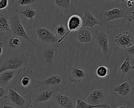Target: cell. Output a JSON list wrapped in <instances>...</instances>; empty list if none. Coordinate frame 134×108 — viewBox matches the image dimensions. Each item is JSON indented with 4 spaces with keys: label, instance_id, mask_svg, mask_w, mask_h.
I'll return each instance as SVG.
<instances>
[{
    "label": "cell",
    "instance_id": "obj_1",
    "mask_svg": "<svg viewBox=\"0 0 134 108\" xmlns=\"http://www.w3.org/2000/svg\"><path fill=\"white\" fill-rule=\"evenodd\" d=\"M10 86L14 87L19 93L31 97L32 90L39 87L38 80L30 67H24L18 70Z\"/></svg>",
    "mask_w": 134,
    "mask_h": 108
},
{
    "label": "cell",
    "instance_id": "obj_2",
    "mask_svg": "<svg viewBox=\"0 0 134 108\" xmlns=\"http://www.w3.org/2000/svg\"><path fill=\"white\" fill-rule=\"evenodd\" d=\"M29 53L22 50L7 51V55L0 66V73L7 70H19L32 66Z\"/></svg>",
    "mask_w": 134,
    "mask_h": 108
},
{
    "label": "cell",
    "instance_id": "obj_3",
    "mask_svg": "<svg viewBox=\"0 0 134 108\" xmlns=\"http://www.w3.org/2000/svg\"><path fill=\"white\" fill-rule=\"evenodd\" d=\"M9 20L10 23L11 30L12 34L14 36L19 37L23 40L32 44L36 48L39 49L40 47L39 45L36 44L29 37L25 31L19 18V16L18 13L15 11V13L10 14L9 16Z\"/></svg>",
    "mask_w": 134,
    "mask_h": 108
},
{
    "label": "cell",
    "instance_id": "obj_4",
    "mask_svg": "<svg viewBox=\"0 0 134 108\" xmlns=\"http://www.w3.org/2000/svg\"><path fill=\"white\" fill-rule=\"evenodd\" d=\"M8 94L6 98L7 102L16 108H28L32 102L29 96L19 93L14 87L10 86L8 88Z\"/></svg>",
    "mask_w": 134,
    "mask_h": 108
},
{
    "label": "cell",
    "instance_id": "obj_5",
    "mask_svg": "<svg viewBox=\"0 0 134 108\" xmlns=\"http://www.w3.org/2000/svg\"><path fill=\"white\" fill-rule=\"evenodd\" d=\"M127 14V12L124 9L116 7L113 8L111 9L102 12L100 15L99 21L103 25H105L109 27V23L111 21L128 18Z\"/></svg>",
    "mask_w": 134,
    "mask_h": 108
},
{
    "label": "cell",
    "instance_id": "obj_6",
    "mask_svg": "<svg viewBox=\"0 0 134 108\" xmlns=\"http://www.w3.org/2000/svg\"><path fill=\"white\" fill-rule=\"evenodd\" d=\"M133 83L131 78H128L119 85L111 89L110 93L121 99H126L133 94Z\"/></svg>",
    "mask_w": 134,
    "mask_h": 108
},
{
    "label": "cell",
    "instance_id": "obj_7",
    "mask_svg": "<svg viewBox=\"0 0 134 108\" xmlns=\"http://www.w3.org/2000/svg\"><path fill=\"white\" fill-rule=\"evenodd\" d=\"M35 35L40 42L47 44L58 43L60 38L48 28L41 26H37L36 28Z\"/></svg>",
    "mask_w": 134,
    "mask_h": 108
},
{
    "label": "cell",
    "instance_id": "obj_8",
    "mask_svg": "<svg viewBox=\"0 0 134 108\" xmlns=\"http://www.w3.org/2000/svg\"><path fill=\"white\" fill-rule=\"evenodd\" d=\"M82 20V27L90 28H93L96 25H103L92 14L90 4L86 3L84 5L83 15L81 17Z\"/></svg>",
    "mask_w": 134,
    "mask_h": 108
},
{
    "label": "cell",
    "instance_id": "obj_9",
    "mask_svg": "<svg viewBox=\"0 0 134 108\" xmlns=\"http://www.w3.org/2000/svg\"><path fill=\"white\" fill-rule=\"evenodd\" d=\"M82 27V20L81 17L76 14L72 15L68 19L67 22L68 32L66 35L62 37H60L58 43L60 44L69 35L70 33L76 32Z\"/></svg>",
    "mask_w": 134,
    "mask_h": 108
},
{
    "label": "cell",
    "instance_id": "obj_10",
    "mask_svg": "<svg viewBox=\"0 0 134 108\" xmlns=\"http://www.w3.org/2000/svg\"><path fill=\"white\" fill-rule=\"evenodd\" d=\"M94 38L97 46L106 55L109 51L108 34L104 31H98L96 30L94 32Z\"/></svg>",
    "mask_w": 134,
    "mask_h": 108
},
{
    "label": "cell",
    "instance_id": "obj_11",
    "mask_svg": "<svg viewBox=\"0 0 134 108\" xmlns=\"http://www.w3.org/2000/svg\"><path fill=\"white\" fill-rule=\"evenodd\" d=\"M132 35L128 32L125 31L118 34L115 36V42L116 45L121 48H129L133 42Z\"/></svg>",
    "mask_w": 134,
    "mask_h": 108
},
{
    "label": "cell",
    "instance_id": "obj_12",
    "mask_svg": "<svg viewBox=\"0 0 134 108\" xmlns=\"http://www.w3.org/2000/svg\"><path fill=\"white\" fill-rule=\"evenodd\" d=\"M54 4L65 14H73L77 7V0H53Z\"/></svg>",
    "mask_w": 134,
    "mask_h": 108
},
{
    "label": "cell",
    "instance_id": "obj_13",
    "mask_svg": "<svg viewBox=\"0 0 134 108\" xmlns=\"http://www.w3.org/2000/svg\"><path fill=\"white\" fill-rule=\"evenodd\" d=\"M107 96L106 92L103 89H95L91 91L87 97V103L92 105L102 104Z\"/></svg>",
    "mask_w": 134,
    "mask_h": 108
},
{
    "label": "cell",
    "instance_id": "obj_14",
    "mask_svg": "<svg viewBox=\"0 0 134 108\" xmlns=\"http://www.w3.org/2000/svg\"><path fill=\"white\" fill-rule=\"evenodd\" d=\"M53 98L55 103L62 108H75L76 104L70 96L60 94L59 93H55Z\"/></svg>",
    "mask_w": 134,
    "mask_h": 108
},
{
    "label": "cell",
    "instance_id": "obj_15",
    "mask_svg": "<svg viewBox=\"0 0 134 108\" xmlns=\"http://www.w3.org/2000/svg\"><path fill=\"white\" fill-rule=\"evenodd\" d=\"M75 38L81 44H90L93 40L91 30L87 27H81L74 33Z\"/></svg>",
    "mask_w": 134,
    "mask_h": 108
},
{
    "label": "cell",
    "instance_id": "obj_16",
    "mask_svg": "<svg viewBox=\"0 0 134 108\" xmlns=\"http://www.w3.org/2000/svg\"><path fill=\"white\" fill-rule=\"evenodd\" d=\"M69 79L71 82L79 83L84 77L87 76V73L81 68L71 66L68 69Z\"/></svg>",
    "mask_w": 134,
    "mask_h": 108
},
{
    "label": "cell",
    "instance_id": "obj_17",
    "mask_svg": "<svg viewBox=\"0 0 134 108\" xmlns=\"http://www.w3.org/2000/svg\"><path fill=\"white\" fill-rule=\"evenodd\" d=\"M62 82V77L61 76L53 75L42 80H38V86L52 87L58 86L61 84Z\"/></svg>",
    "mask_w": 134,
    "mask_h": 108
},
{
    "label": "cell",
    "instance_id": "obj_18",
    "mask_svg": "<svg viewBox=\"0 0 134 108\" xmlns=\"http://www.w3.org/2000/svg\"><path fill=\"white\" fill-rule=\"evenodd\" d=\"M16 70H7L0 73V86L8 89L7 85L17 73Z\"/></svg>",
    "mask_w": 134,
    "mask_h": 108
},
{
    "label": "cell",
    "instance_id": "obj_19",
    "mask_svg": "<svg viewBox=\"0 0 134 108\" xmlns=\"http://www.w3.org/2000/svg\"><path fill=\"white\" fill-rule=\"evenodd\" d=\"M18 36H13L8 38L7 43V51H19L22 50V40Z\"/></svg>",
    "mask_w": 134,
    "mask_h": 108
},
{
    "label": "cell",
    "instance_id": "obj_20",
    "mask_svg": "<svg viewBox=\"0 0 134 108\" xmlns=\"http://www.w3.org/2000/svg\"><path fill=\"white\" fill-rule=\"evenodd\" d=\"M14 10L18 14H21L25 18L30 21L31 22H33L35 16H38L37 11L31 7H25L21 9L14 7Z\"/></svg>",
    "mask_w": 134,
    "mask_h": 108
},
{
    "label": "cell",
    "instance_id": "obj_21",
    "mask_svg": "<svg viewBox=\"0 0 134 108\" xmlns=\"http://www.w3.org/2000/svg\"><path fill=\"white\" fill-rule=\"evenodd\" d=\"M54 93L55 92L53 91L50 90L43 91L42 92L39 93L35 98L34 104L37 105L49 101L52 97H53Z\"/></svg>",
    "mask_w": 134,
    "mask_h": 108
},
{
    "label": "cell",
    "instance_id": "obj_22",
    "mask_svg": "<svg viewBox=\"0 0 134 108\" xmlns=\"http://www.w3.org/2000/svg\"><path fill=\"white\" fill-rule=\"evenodd\" d=\"M41 53L42 57L46 63L48 65L52 64L55 56V51L54 48L52 47L43 48L42 50Z\"/></svg>",
    "mask_w": 134,
    "mask_h": 108
},
{
    "label": "cell",
    "instance_id": "obj_23",
    "mask_svg": "<svg viewBox=\"0 0 134 108\" xmlns=\"http://www.w3.org/2000/svg\"><path fill=\"white\" fill-rule=\"evenodd\" d=\"M0 31L7 32L12 34L9 16L6 14H3L0 16Z\"/></svg>",
    "mask_w": 134,
    "mask_h": 108
},
{
    "label": "cell",
    "instance_id": "obj_24",
    "mask_svg": "<svg viewBox=\"0 0 134 108\" xmlns=\"http://www.w3.org/2000/svg\"><path fill=\"white\" fill-rule=\"evenodd\" d=\"M76 105L75 108H96V107H104L108 108L109 105L106 104H102L100 105H92L88 103L85 102L81 99L79 98H75Z\"/></svg>",
    "mask_w": 134,
    "mask_h": 108
},
{
    "label": "cell",
    "instance_id": "obj_25",
    "mask_svg": "<svg viewBox=\"0 0 134 108\" xmlns=\"http://www.w3.org/2000/svg\"><path fill=\"white\" fill-rule=\"evenodd\" d=\"M12 3L15 7L19 8L20 7H27L36 5L37 0H12Z\"/></svg>",
    "mask_w": 134,
    "mask_h": 108
},
{
    "label": "cell",
    "instance_id": "obj_26",
    "mask_svg": "<svg viewBox=\"0 0 134 108\" xmlns=\"http://www.w3.org/2000/svg\"><path fill=\"white\" fill-rule=\"evenodd\" d=\"M131 69L134 70V66L131 65L129 57L126 56L123 63L118 68V71L122 74H126Z\"/></svg>",
    "mask_w": 134,
    "mask_h": 108
},
{
    "label": "cell",
    "instance_id": "obj_27",
    "mask_svg": "<svg viewBox=\"0 0 134 108\" xmlns=\"http://www.w3.org/2000/svg\"><path fill=\"white\" fill-rule=\"evenodd\" d=\"M109 69L107 66L101 65L97 67L96 70V74L99 78H104L109 75Z\"/></svg>",
    "mask_w": 134,
    "mask_h": 108
},
{
    "label": "cell",
    "instance_id": "obj_28",
    "mask_svg": "<svg viewBox=\"0 0 134 108\" xmlns=\"http://www.w3.org/2000/svg\"><path fill=\"white\" fill-rule=\"evenodd\" d=\"M55 30L56 33L61 36V37L64 36L67 33L66 27L65 26L64 24H60L55 27Z\"/></svg>",
    "mask_w": 134,
    "mask_h": 108
},
{
    "label": "cell",
    "instance_id": "obj_29",
    "mask_svg": "<svg viewBox=\"0 0 134 108\" xmlns=\"http://www.w3.org/2000/svg\"><path fill=\"white\" fill-rule=\"evenodd\" d=\"M8 94V89L0 86V98L1 99H6Z\"/></svg>",
    "mask_w": 134,
    "mask_h": 108
},
{
    "label": "cell",
    "instance_id": "obj_30",
    "mask_svg": "<svg viewBox=\"0 0 134 108\" xmlns=\"http://www.w3.org/2000/svg\"><path fill=\"white\" fill-rule=\"evenodd\" d=\"M9 0H0V9L6 8L8 5Z\"/></svg>",
    "mask_w": 134,
    "mask_h": 108
},
{
    "label": "cell",
    "instance_id": "obj_31",
    "mask_svg": "<svg viewBox=\"0 0 134 108\" xmlns=\"http://www.w3.org/2000/svg\"><path fill=\"white\" fill-rule=\"evenodd\" d=\"M0 108H16V107L9 104H1Z\"/></svg>",
    "mask_w": 134,
    "mask_h": 108
},
{
    "label": "cell",
    "instance_id": "obj_32",
    "mask_svg": "<svg viewBox=\"0 0 134 108\" xmlns=\"http://www.w3.org/2000/svg\"><path fill=\"white\" fill-rule=\"evenodd\" d=\"M127 52L130 54L134 55V44H132V46H131L129 48H128Z\"/></svg>",
    "mask_w": 134,
    "mask_h": 108
},
{
    "label": "cell",
    "instance_id": "obj_33",
    "mask_svg": "<svg viewBox=\"0 0 134 108\" xmlns=\"http://www.w3.org/2000/svg\"><path fill=\"white\" fill-rule=\"evenodd\" d=\"M127 19H128V22H131L134 21V11H133L132 12V14L130 16L128 17Z\"/></svg>",
    "mask_w": 134,
    "mask_h": 108
},
{
    "label": "cell",
    "instance_id": "obj_34",
    "mask_svg": "<svg viewBox=\"0 0 134 108\" xmlns=\"http://www.w3.org/2000/svg\"><path fill=\"white\" fill-rule=\"evenodd\" d=\"M3 46L4 45L3 44V43H0V55L2 56L3 52Z\"/></svg>",
    "mask_w": 134,
    "mask_h": 108
},
{
    "label": "cell",
    "instance_id": "obj_35",
    "mask_svg": "<svg viewBox=\"0 0 134 108\" xmlns=\"http://www.w3.org/2000/svg\"><path fill=\"white\" fill-rule=\"evenodd\" d=\"M126 4L128 7H131L133 5V3H132L131 2H130V1H127L126 3Z\"/></svg>",
    "mask_w": 134,
    "mask_h": 108
},
{
    "label": "cell",
    "instance_id": "obj_36",
    "mask_svg": "<svg viewBox=\"0 0 134 108\" xmlns=\"http://www.w3.org/2000/svg\"><path fill=\"white\" fill-rule=\"evenodd\" d=\"M108 108H111V107L109 106ZM117 108H129V107L128 106H120L117 107Z\"/></svg>",
    "mask_w": 134,
    "mask_h": 108
},
{
    "label": "cell",
    "instance_id": "obj_37",
    "mask_svg": "<svg viewBox=\"0 0 134 108\" xmlns=\"http://www.w3.org/2000/svg\"><path fill=\"white\" fill-rule=\"evenodd\" d=\"M103 1H109V0H103ZM112 1H115V2H119V0H112Z\"/></svg>",
    "mask_w": 134,
    "mask_h": 108
},
{
    "label": "cell",
    "instance_id": "obj_38",
    "mask_svg": "<svg viewBox=\"0 0 134 108\" xmlns=\"http://www.w3.org/2000/svg\"><path fill=\"white\" fill-rule=\"evenodd\" d=\"M47 108H51L50 106V105L49 104H47Z\"/></svg>",
    "mask_w": 134,
    "mask_h": 108
}]
</instances>
